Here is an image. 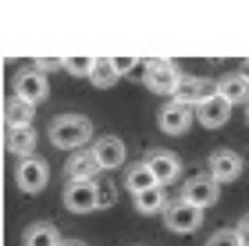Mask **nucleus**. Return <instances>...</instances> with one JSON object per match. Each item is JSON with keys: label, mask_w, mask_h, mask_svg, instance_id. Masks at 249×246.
Returning a JSON list of instances; mask_svg holds the SVG:
<instances>
[{"label": "nucleus", "mask_w": 249, "mask_h": 246, "mask_svg": "<svg viewBox=\"0 0 249 246\" xmlns=\"http://www.w3.org/2000/svg\"><path fill=\"white\" fill-rule=\"evenodd\" d=\"M235 236H239V246H249V214L235 225Z\"/></svg>", "instance_id": "a878e982"}, {"label": "nucleus", "mask_w": 249, "mask_h": 246, "mask_svg": "<svg viewBox=\"0 0 249 246\" xmlns=\"http://www.w3.org/2000/svg\"><path fill=\"white\" fill-rule=\"evenodd\" d=\"M104 171L100 168V161L93 157V150H75L71 157H68V164H64V175H68V182H93V178Z\"/></svg>", "instance_id": "f8f14e48"}, {"label": "nucleus", "mask_w": 249, "mask_h": 246, "mask_svg": "<svg viewBox=\"0 0 249 246\" xmlns=\"http://www.w3.org/2000/svg\"><path fill=\"white\" fill-rule=\"evenodd\" d=\"M207 96H213V82L203 79V75H182L171 93L175 104H185V107H199Z\"/></svg>", "instance_id": "1a4fd4ad"}, {"label": "nucleus", "mask_w": 249, "mask_h": 246, "mask_svg": "<svg viewBox=\"0 0 249 246\" xmlns=\"http://www.w3.org/2000/svg\"><path fill=\"white\" fill-rule=\"evenodd\" d=\"M213 93L224 96L228 104H249V75L246 72H228V75H221L217 86H213Z\"/></svg>", "instance_id": "2eb2a0df"}, {"label": "nucleus", "mask_w": 249, "mask_h": 246, "mask_svg": "<svg viewBox=\"0 0 249 246\" xmlns=\"http://www.w3.org/2000/svg\"><path fill=\"white\" fill-rule=\"evenodd\" d=\"M15 96L36 107V104H43V100L50 96V79H47L43 72H36V68L18 72V75H15Z\"/></svg>", "instance_id": "6e6552de"}, {"label": "nucleus", "mask_w": 249, "mask_h": 246, "mask_svg": "<svg viewBox=\"0 0 249 246\" xmlns=\"http://www.w3.org/2000/svg\"><path fill=\"white\" fill-rule=\"evenodd\" d=\"M242 72H246V75H249V61H246V64H242Z\"/></svg>", "instance_id": "cd10ccee"}, {"label": "nucleus", "mask_w": 249, "mask_h": 246, "mask_svg": "<svg viewBox=\"0 0 249 246\" xmlns=\"http://www.w3.org/2000/svg\"><path fill=\"white\" fill-rule=\"evenodd\" d=\"M114 200H118V189L110 182H104V186H100V207H110Z\"/></svg>", "instance_id": "393cba45"}, {"label": "nucleus", "mask_w": 249, "mask_h": 246, "mask_svg": "<svg viewBox=\"0 0 249 246\" xmlns=\"http://www.w3.org/2000/svg\"><path fill=\"white\" fill-rule=\"evenodd\" d=\"M228 118H231V104L224 96H207L203 104L196 107V121L203 129H221V125H228Z\"/></svg>", "instance_id": "ddd939ff"}, {"label": "nucleus", "mask_w": 249, "mask_h": 246, "mask_svg": "<svg viewBox=\"0 0 249 246\" xmlns=\"http://www.w3.org/2000/svg\"><path fill=\"white\" fill-rule=\"evenodd\" d=\"M89 150H93V157L100 161V168H104V171H114V168H121L124 157H128V147H124L118 136H96Z\"/></svg>", "instance_id": "9b49d317"}, {"label": "nucleus", "mask_w": 249, "mask_h": 246, "mask_svg": "<svg viewBox=\"0 0 249 246\" xmlns=\"http://www.w3.org/2000/svg\"><path fill=\"white\" fill-rule=\"evenodd\" d=\"M178 200H185V204H192V207H199V210H207V207H213L221 200V186L213 182V178H207V175H189L185 178V186H182V196Z\"/></svg>", "instance_id": "423d86ee"}, {"label": "nucleus", "mask_w": 249, "mask_h": 246, "mask_svg": "<svg viewBox=\"0 0 249 246\" xmlns=\"http://www.w3.org/2000/svg\"><path fill=\"white\" fill-rule=\"evenodd\" d=\"M36 129H7V136H4V147L7 153H15V157H32L36 153Z\"/></svg>", "instance_id": "dca6fc26"}, {"label": "nucleus", "mask_w": 249, "mask_h": 246, "mask_svg": "<svg viewBox=\"0 0 249 246\" xmlns=\"http://www.w3.org/2000/svg\"><path fill=\"white\" fill-rule=\"evenodd\" d=\"M15 182H18L21 193H29V196L43 193L47 182H50V164L43 157H36V153H32V157H21L18 161V171H15Z\"/></svg>", "instance_id": "7ed1b4c3"}, {"label": "nucleus", "mask_w": 249, "mask_h": 246, "mask_svg": "<svg viewBox=\"0 0 249 246\" xmlns=\"http://www.w3.org/2000/svg\"><path fill=\"white\" fill-rule=\"evenodd\" d=\"M61 64H64V61H57V57H39L36 64H32V68H36V72H43V75H50V72H57Z\"/></svg>", "instance_id": "b1692460"}, {"label": "nucleus", "mask_w": 249, "mask_h": 246, "mask_svg": "<svg viewBox=\"0 0 249 246\" xmlns=\"http://www.w3.org/2000/svg\"><path fill=\"white\" fill-rule=\"evenodd\" d=\"M157 186V178H153V171H150V164L146 161H135L128 171H124V189L135 196V193H146V189H153Z\"/></svg>", "instance_id": "aec40b11"}, {"label": "nucleus", "mask_w": 249, "mask_h": 246, "mask_svg": "<svg viewBox=\"0 0 249 246\" xmlns=\"http://www.w3.org/2000/svg\"><path fill=\"white\" fill-rule=\"evenodd\" d=\"M21 246H64V239H61V232L53 228L50 221H36V225L25 228Z\"/></svg>", "instance_id": "a211bd4d"}, {"label": "nucleus", "mask_w": 249, "mask_h": 246, "mask_svg": "<svg viewBox=\"0 0 249 246\" xmlns=\"http://www.w3.org/2000/svg\"><path fill=\"white\" fill-rule=\"evenodd\" d=\"M157 125H160V132H167V136H182V132H189V125H192V107L171 100L167 107H160Z\"/></svg>", "instance_id": "4468645a"}, {"label": "nucleus", "mask_w": 249, "mask_h": 246, "mask_svg": "<svg viewBox=\"0 0 249 246\" xmlns=\"http://www.w3.org/2000/svg\"><path fill=\"white\" fill-rule=\"evenodd\" d=\"M64 207L71 214H93L100 210V182H68L64 186Z\"/></svg>", "instance_id": "39448f33"}, {"label": "nucleus", "mask_w": 249, "mask_h": 246, "mask_svg": "<svg viewBox=\"0 0 249 246\" xmlns=\"http://www.w3.org/2000/svg\"><path fill=\"white\" fill-rule=\"evenodd\" d=\"M132 204H135V210H139V214H164L171 200H167L164 186H153V189H146V193H135Z\"/></svg>", "instance_id": "6ab92c4d"}, {"label": "nucleus", "mask_w": 249, "mask_h": 246, "mask_svg": "<svg viewBox=\"0 0 249 246\" xmlns=\"http://www.w3.org/2000/svg\"><path fill=\"white\" fill-rule=\"evenodd\" d=\"M207 246H239V236H235V228H217L207 239Z\"/></svg>", "instance_id": "5701e85b"}, {"label": "nucleus", "mask_w": 249, "mask_h": 246, "mask_svg": "<svg viewBox=\"0 0 249 246\" xmlns=\"http://www.w3.org/2000/svg\"><path fill=\"white\" fill-rule=\"evenodd\" d=\"M178 79H182V72H178V64L167 61V57H153V61L142 64V82H146V89H150V93L171 96L175 86H178Z\"/></svg>", "instance_id": "f03ea898"}, {"label": "nucleus", "mask_w": 249, "mask_h": 246, "mask_svg": "<svg viewBox=\"0 0 249 246\" xmlns=\"http://www.w3.org/2000/svg\"><path fill=\"white\" fill-rule=\"evenodd\" d=\"M246 121H249V104H246Z\"/></svg>", "instance_id": "c756f323"}, {"label": "nucleus", "mask_w": 249, "mask_h": 246, "mask_svg": "<svg viewBox=\"0 0 249 246\" xmlns=\"http://www.w3.org/2000/svg\"><path fill=\"white\" fill-rule=\"evenodd\" d=\"M142 161L150 164L157 186H171V182H178V178H182V157H178V153H171V150H150Z\"/></svg>", "instance_id": "9d476101"}, {"label": "nucleus", "mask_w": 249, "mask_h": 246, "mask_svg": "<svg viewBox=\"0 0 249 246\" xmlns=\"http://www.w3.org/2000/svg\"><path fill=\"white\" fill-rule=\"evenodd\" d=\"M32 121H36V107L25 104V100L11 96L4 104V125L7 129H32Z\"/></svg>", "instance_id": "f3484780"}, {"label": "nucleus", "mask_w": 249, "mask_h": 246, "mask_svg": "<svg viewBox=\"0 0 249 246\" xmlns=\"http://www.w3.org/2000/svg\"><path fill=\"white\" fill-rule=\"evenodd\" d=\"M164 225L175 232V236H189V232H196L203 225V210L185 204V200H171L164 210Z\"/></svg>", "instance_id": "0eeeda50"}, {"label": "nucleus", "mask_w": 249, "mask_h": 246, "mask_svg": "<svg viewBox=\"0 0 249 246\" xmlns=\"http://www.w3.org/2000/svg\"><path fill=\"white\" fill-rule=\"evenodd\" d=\"M110 61H114V68H118V75H124V72H132L135 64H139L135 57H110Z\"/></svg>", "instance_id": "bb28decb"}, {"label": "nucleus", "mask_w": 249, "mask_h": 246, "mask_svg": "<svg viewBox=\"0 0 249 246\" xmlns=\"http://www.w3.org/2000/svg\"><path fill=\"white\" fill-rule=\"evenodd\" d=\"M61 68L71 72V75H78V79H89V72H93V57H64Z\"/></svg>", "instance_id": "4be33fe9"}, {"label": "nucleus", "mask_w": 249, "mask_h": 246, "mask_svg": "<svg viewBox=\"0 0 249 246\" xmlns=\"http://www.w3.org/2000/svg\"><path fill=\"white\" fill-rule=\"evenodd\" d=\"M47 136L57 150L75 153V150H86V143L93 139V121L82 118V114H61V118L50 121Z\"/></svg>", "instance_id": "f257e3e1"}, {"label": "nucleus", "mask_w": 249, "mask_h": 246, "mask_svg": "<svg viewBox=\"0 0 249 246\" xmlns=\"http://www.w3.org/2000/svg\"><path fill=\"white\" fill-rule=\"evenodd\" d=\"M242 171H246V161H242L235 150H228V147L213 150L210 157H207V178H213L217 186H224V182H235V178H242Z\"/></svg>", "instance_id": "20e7f679"}, {"label": "nucleus", "mask_w": 249, "mask_h": 246, "mask_svg": "<svg viewBox=\"0 0 249 246\" xmlns=\"http://www.w3.org/2000/svg\"><path fill=\"white\" fill-rule=\"evenodd\" d=\"M64 246H86V243H64Z\"/></svg>", "instance_id": "c85d7f7f"}, {"label": "nucleus", "mask_w": 249, "mask_h": 246, "mask_svg": "<svg viewBox=\"0 0 249 246\" xmlns=\"http://www.w3.org/2000/svg\"><path fill=\"white\" fill-rule=\"evenodd\" d=\"M121 79L118 68H114V61L110 57H93V72H89V82H93L96 89H110Z\"/></svg>", "instance_id": "412c9836"}]
</instances>
